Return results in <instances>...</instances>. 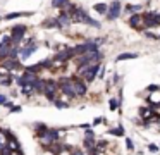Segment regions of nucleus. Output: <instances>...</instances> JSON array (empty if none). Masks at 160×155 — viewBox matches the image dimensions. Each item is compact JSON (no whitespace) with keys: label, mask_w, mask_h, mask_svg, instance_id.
<instances>
[{"label":"nucleus","mask_w":160,"mask_h":155,"mask_svg":"<svg viewBox=\"0 0 160 155\" xmlns=\"http://www.w3.org/2000/svg\"><path fill=\"white\" fill-rule=\"evenodd\" d=\"M45 83H47V79H42V78H36L35 81H33L31 88L35 90V93H43V90H45Z\"/></svg>","instance_id":"14"},{"label":"nucleus","mask_w":160,"mask_h":155,"mask_svg":"<svg viewBox=\"0 0 160 155\" xmlns=\"http://www.w3.org/2000/svg\"><path fill=\"white\" fill-rule=\"evenodd\" d=\"M126 147H128V150H132V148H134V145H132V141L129 140V138H126Z\"/></svg>","instance_id":"35"},{"label":"nucleus","mask_w":160,"mask_h":155,"mask_svg":"<svg viewBox=\"0 0 160 155\" xmlns=\"http://www.w3.org/2000/svg\"><path fill=\"white\" fill-rule=\"evenodd\" d=\"M146 90L152 91V93H157V91H160V86L158 85H148V86H146Z\"/></svg>","instance_id":"31"},{"label":"nucleus","mask_w":160,"mask_h":155,"mask_svg":"<svg viewBox=\"0 0 160 155\" xmlns=\"http://www.w3.org/2000/svg\"><path fill=\"white\" fill-rule=\"evenodd\" d=\"M57 91H59V85H57V81L48 79V81L45 83V90H43V95L47 96V100H48V102H53Z\"/></svg>","instance_id":"3"},{"label":"nucleus","mask_w":160,"mask_h":155,"mask_svg":"<svg viewBox=\"0 0 160 155\" xmlns=\"http://www.w3.org/2000/svg\"><path fill=\"white\" fill-rule=\"evenodd\" d=\"M16 67H21V62L16 60V59H5V62H4L5 71H12V69H16Z\"/></svg>","instance_id":"15"},{"label":"nucleus","mask_w":160,"mask_h":155,"mask_svg":"<svg viewBox=\"0 0 160 155\" xmlns=\"http://www.w3.org/2000/svg\"><path fill=\"white\" fill-rule=\"evenodd\" d=\"M33 129H35V136L40 138V136H43V134L48 131V126L43 124V122H35V124H33Z\"/></svg>","instance_id":"13"},{"label":"nucleus","mask_w":160,"mask_h":155,"mask_svg":"<svg viewBox=\"0 0 160 155\" xmlns=\"http://www.w3.org/2000/svg\"><path fill=\"white\" fill-rule=\"evenodd\" d=\"M108 133L114 134V136H124V127L117 126V127H114V129H108Z\"/></svg>","instance_id":"25"},{"label":"nucleus","mask_w":160,"mask_h":155,"mask_svg":"<svg viewBox=\"0 0 160 155\" xmlns=\"http://www.w3.org/2000/svg\"><path fill=\"white\" fill-rule=\"evenodd\" d=\"M84 136H86V138H95V133H93V129H90V127H88V129L84 131Z\"/></svg>","instance_id":"33"},{"label":"nucleus","mask_w":160,"mask_h":155,"mask_svg":"<svg viewBox=\"0 0 160 155\" xmlns=\"http://www.w3.org/2000/svg\"><path fill=\"white\" fill-rule=\"evenodd\" d=\"M98 50V43L97 41H86V43H81L78 47H74V54L76 55H83L86 52H95Z\"/></svg>","instance_id":"6"},{"label":"nucleus","mask_w":160,"mask_h":155,"mask_svg":"<svg viewBox=\"0 0 160 155\" xmlns=\"http://www.w3.org/2000/svg\"><path fill=\"white\" fill-rule=\"evenodd\" d=\"M93 9L95 10H97V12L98 14H107V9H108V5H107V3H95V5H93Z\"/></svg>","instance_id":"23"},{"label":"nucleus","mask_w":160,"mask_h":155,"mask_svg":"<svg viewBox=\"0 0 160 155\" xmlns=\"http://www.w3.org/2000/svg\"><path fill=\"white\" fill-rule=\"evenodd\" d=\"M129 26L136 28V29H143V26H145V23H143V16H139V14H132V16L129 17Z\"/></svg>","instance_id":"12"},{"label":"nucleus","mask_w":160,"mask_h":155,"mask_svg":"<svg viewBox=\"0 0 160 155\" xmlns=\"http://www.w3.org/2000/svg\"><path fill=\"white\" fill-rule=\"evenodd\" d=\"M74 48H62V50L59 52V54L55 55V59H53V62H59V64H62V62H67L71 60V59L74 57Z\"/></svg>","instance_id":"8"},{"label":"nucleus","mask_w":160,"mask_h":155,"mask_svg":"<svg viewBox=\"0 0 160 155\" xmlns=\"http://www.w3.org/2000/svg\"><path fill=\"white\" fill-rule=\"evenodd\" d=\"M5 43H11V34L5 33V31H0V47Z\"/></svg>","instance_id":"24"},{"label":"nucleus","mask_w":160,"mask_h":155,"mask_svg":"<svg viewBox=\"0 0 160 155\" xmlns=\"http://www.w3.org/2000/svg\"><path fill=\"white\" fill-rule=\"evenodd\" d=\"M36 50H38V47H36L35 41H33V43H28L24 48H19V55H21V59H28L29 55L35 54Z\"/></svg>","instance_id":"11"},{"label":"nucleus","mask_w":160,"mask_h":155,"mask_svg":"<svg viewBox=\"0 0 160 155\" xmlns=\"http://www.w3.org/2000/svg\"><path fill=\"white\" fill-rule=\"evenodd\" d=\"M102 52L100 50H95V52H86V54L79 55L76 60L78 67H83V65H91V64H97V62L102 60Z\"/></svg>","instance_id":"1"},{"label":"nucleus","mask_w":160,"mask_h":155,"mask_svg":"<svg viewBox=\"0 0 160 155\" xmlns=\"http://www.w3.org/2000/svg\"><path fill=\"white\" fill-rule=\"evenodd\" d=\"M119 105H121V102H119L117 98H110V102H108V107H110V110H117Z\"/></svg>","instance_id":"28"},{"label":"nucleus","mask_w":160,"mask_h":155,"mask_svg":"<svg viewBox=\"0 0 160 155\" xmlns=\"http://www.w3.org/2000/svg\"><path fill=\"white\" fill-rule=\"evenodd\" d=\"M148 150L150 152H157V150H158V147H155V145H148Z\"/></svg>","instance_id":"37"},{"label":"nucleus","mask_w":160,"mask_h":155,"mask_svg":"<svg viewBox=\"0 0 160 155\" xmlns=\"http://www.w3.org/2000/svg\"><path fill=\"white\" fill-rule=\"evenodd\" d=\"M121 9H122V3L119 2V0H114V2L108 5V9H107V19L108 21H114V19H117L119 17V14H121Z\"/></svg>","instance_id":"7"},{"label":"nucleus","mask_w":160,"mask_h":155,"mask_svg":"<svg viewBox=\"0 0 160 155\" xmlns=\"http://www.w3.org/2000/svg\"><path fill=\"white\" fill-rule=\"evenodd\" d=\"M126 10H128V12H139V10H141V5H138V3H129V5H126Z\"/></svg>","instance_id":"27"},{"label":"nucleus","mask_w":160,"mask_h":155,"mask_svg":"<svg viewBox=\"0 0 160 155\" xmlns=\"http://www.w3.org/2000/svg\"><path fill=\"white\" fill-rule=\"evenodd\" d=\"M136 57H138V54H134V52H124V54L117 55V59H115V60L122 62V60H129V59H136Z\"/></svg>","instance_id":"20"},{"label":"nucleus","mask_w":160,"mask_h":155,"mask_svg":"<svg viewBox=\"0 0 160 155\" xmlns=\"http://www.w3.org/2000/svg\"><path fill=\"white\" fill-rule=\"evenodd\" d=\"M5 134H7V148H9V150L14 152V153H16L18 150H21V145H19L18 138H16L9 129H5Z\"/></svg>","instance_id":"9"},{"label":"nucleus","mask_w":160,"mask_h":155,"mask_svg":"<svg viewBox=\"0 0 160 155\" xmlns=\"http://www.w3.org/2000/svg\"><path fill=\"white\" fill-rule=\"evenodd\" d=\"M83 148H84L86 152L95 150V138H86V136H84V140H83Z\"/></svg>","instance_id":"18"},{"label":"nucleus","mask_w":160,"mask_h":155,"mask_svg":"<svg viewBox=\"0 0 160 155\" xmlns=\"http://www.w3.org/2000/svg\"><path fill=\"white\" fill-rule=\"evenodd\" d=\"M81 23L88 24V26H93V28H100V23H98V21H95L93 17H90L86 12H84V16H83V19H81Z\"/></svg>","instance_id":"17"},{"label":"nucleus","mask_w":160,"mask_h":155,"mask_svg":"<svg viewBox=\"0 0 160 155\" xmlns=\"http://www.w3.org/2000/svg\"><path fill=\"white\" fill-rule=\"evenodd\" d=\"M29 16H33V12H11V14H5L4 19L12 21V19H18V17H29Z\"/></svg>","instance_id":"16"},{"label":"nucleus","mask_w":160,"mask_h":155,"mask_svg":"<svg viewBox=\"0 0 160 155\" xmlns=\"http://www.w3.org/2000/svg\"><path fill=\"white\" fill-rule=\"evenodd\" d=\"M7 100H9L7 96H5V95H2V93H0V105H4V103L7 102Z\"/></svg>","instance_id":"36"},{"label":"nucleus","mask_w":160,"mask_h":155,"mask_svg":"<svg viewBox=\"0 0 160 155\" xmlns=\"http://www.w3.org/2000/svg\"><path fill=\"white\" fill-rule=\"evenodd\" d=\"M11 48H12L11 43H5V45H2V47H0V60H4V59L9 57V52H11Z\"/></svg>","instance_id":"19"},{"label":"nucleus","mask_w":160,"mask_h":155,"mask_svg":"<svg viewBox=\"0 0 160 155\" xmlns=\"http://www.w3.org/2000/svg\"><path fill=\"white\" fill-rule=\"evenodd\" d=\"M55 21H57V26L59 28H67L71 24V16L66 12V10H60L59 17H55Z\"/></svg>","instance_id":"10"},{"label":"nucleus","mask_w":160,"mask_h":155,"mask_svg":"<svg viewBox=\"0 0 160 155\" xmlns=\"http://www.w3.org/2000/svg\"><path fill=\"white\" fill-rule=\"evenodd\" d=\"M42 26H43V28H59V26H57L55 17H53V19H47V21H43Z\"/></svg>","instance_id":"26"},{"label":"nucleus","mask_w":160,"mask_h":155,"mask_svg":"<svg viewBox=\"0 0 160 155\" xmlns=\"http://www.w3.org/2000/svg\"><path fill=\"white\" fill-rule=\"evenodd\" d=\"M72 88H74L76 96H84V95H86V91H88L84 79L78 78V76H72Z\"/></svg>","instance_id":"5"},{"label":"nucleus","mask_w":160,"mask_h":155,"mask_svg":"<svg viewBox=\"0 0 160 155\" xmlns=\"http://www.w3.org/2000/svg\"><path fill=\"white\" fill-rule=\"evenodd\" d=\"M2 76H5V74H4V72H2V71H0V78H2Z\"/></svg>","instance_id":"39"},{"label":"nucleus","mask_w":160,"mask_h":155,"mask_svg":"<svg viewBox=\"0 0 160 155\" xmlns=\"http://www.w3.org/2000/svg\"><path fill=\"white\" fill-rule=\"evenodd\" d=\"M7 147V134H5V129L0 127V150Z\"/></svg>","instance_id":"22"},{"label":"nucleus","mask_w":160,"mask_h":155,"mask_svg":"<svg viewBox=\"0 0 160 155\" xmlns=\"http://www.w3.org/2000/svg\"><path fill=\"white\" fill-rule=\"evenodd\" d=\"M53 105L57 107V109H67V107H69V103H66V102H60V100H53Z\"/></svg>","instance_id":"30"},{"label":"nucleus","mask_w":160,"mask_h":155,"mask_svg":"<svg viewBox=\"0 0 160 155\" xmlns=\"http://www.w3.org/2000/svg\"><path fill=\"white\" fill-rule=\"evenodd\" d=\"M24 31H26L24 24L12 28V33H11V45H12V47H18V45H19V41L24 38Z\"/></svg>","instance_id":"4"},{"label":"nucleus","mask_w":160,"mask_h":155,"mask_svg":"<svg viewBox=\"0 0 160 155\" xmlns=\"http://www.w3.org/2000/svg\"><path fill=\"white\" fill-rule=\"evenodd\" d=\"M71 155H84V152L79 148H71Z\"/></svg>","instance_id":"32"},{"label":"nucleus","mask_w":160,"mask_h":155,"mask_svg":"<svg viewBox=\"0 0 160 155\" xmlns=\"http://www.w3.org/2000/svg\"><path fill=\"white\" fill-rule=\"evenodd\" d=\"M21 93H22V95H26V96H31L33 93H35V90H33L31 86H24V88H21Z\"/></svg>","instance_id":"29"},{"label":"nucleus","mask_w":160,"mask_h":155,"mask_svg":"<svg viewBox=\"0 0 160 155\" xmlns=\"http://www.w3.org/2000/svg\"><path fill=\"white\" fill-rule=\"evenodd\" d=\"M71 0H52V7H55V9H66V5L69 3Z\"/></svg>","instance_id":"21"},{"label":"nucleus","mask_w":160,"mask_h":155,"mask_svg":"<svg viewBox=\"0 0 160 155\" xmlns=\"http://www.w3.org/2000/svg\"><path fill=\"white\" fill-rule=\"evenodd\" d=\"M102 121H103V119H100V117H97V119H95V121H93V126H97V124H100V122H102Z\"/></svg>","instance_id":"38"},{"label":"nucleus","mask_w":160,"mask_h":155,"mask_svg":"<svg viewBox=\"0 0 160 155\" xmlns=\"http://www.w3.org/2000/svg\"><path fill=\"white\" fill-rule=\"evenodd\" d=\"M59 140H60V129H59V127H48V131H47L43 136L38 138L40 145L45 147V148H48L52 143H57Z\"/></svg>","instance_id":"2"},{"label":"nucleus","mask_w":160,"mask_h":155,"mask_svg":"<svg viewBox=\"0 0 160 155\" xmlns=\"http://www.w3.org/2000/svg\"><path fill=\"white\" fill-rule=\"evenodd\" d=\"M16 112H21V105H12L11 107V114H16Z\"/></svg>","instance_id":"34"}]
</instances>
